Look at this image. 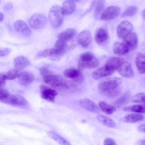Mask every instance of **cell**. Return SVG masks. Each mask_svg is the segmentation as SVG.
Returning <instances> with one entry per match:
<instances>
[{"label": "cell", "instance_id": "7c38bea8", "mask_svg": "<svg viewBox=\"0 0 145 145\" xmlns=\"http://www.w3.org/2000/svg\"><path fill=\"white\" fill-rule=\"evenodd\" d=\"M14 27L17 33L24 36H29L31 35V31L27 24L22 20H17L14 24Z\"/></svg>", "mask_w": 145, "mask_h": 145}, {"label": "cell", "instance_id": "c3c4849f", "mask_svg": "<svg viewBox=\"0 0 145 145\" xmlns=\"http://www.w3.org/2000/svg\"><path fill=\"white\" fill-rule=\"evenodd\" d=\"M1 0H0V3H1Z\"/></svg>", "mask_w": 145, "mask_h": 145}, {"label": "cell", "instance_id": "ee69618b", "mask_svg": "<svg viewBox=\"0 0 145 145\" xmlns=\"http://www.w3.org/2000/svg\"><path fill=\"white\" fill-rule=\"evenodd\" d=\"M4 15L2 12H0V22H2L3 20Z\"/></svg>", "mask_w": 145, "mask_h": 145}, {"label": "cell", "instance_id": "60d3db41", "mask_svg": "<svg viewBox=\"0 0 145 145\" xmlns=\"http://www.w3.org/2000/svg\"><path fill=\"white\" fill-rule=\"evenodd\" d=\"M5 79L4 77V75L2 74H0V88L3 87L5 84Z\"/></svg>", "mask_w": 145, "mask_h": 145}, {"label": "cell", "instance_id": "4316f807", "mask_svg": "<svg viewBox=\"0 0 145 145\" xmlns=\"http://www.w3.org/2000/svg\"><path fill=\"white\" fill-rule=\"evenodd\" d=\"M123 110L127 112H133L136 113H145V104H138L126 106Z\"/></svg>", "mask_w": 145, "mask_h": 145}, {"label": "cell", "instance_id": "ac0fdd59", "mask_svg": "<svg viewBox=\"0 0 145 145\" xmlns=\"http://www.w3.org/2000/svg\"><path fill=\"white\" fill-rule=\"evenodd\" d=\"M14 64L15 69L20 70L30 65L29 60L24 56H19L14 58Z\"/></svg>", "mask_w": 145, "mask_h": 145}, {"label": "cell", "instance_id": "7dc6e473", "mask_svg": "<svg viewBox=\"0 0 145 145\" xmlns=\"http://www.w3.org/2000/svg\"><path fill=\"white\" fill-rule=\"evenodd\" d=\"M72 1H74V2H75V1H76V2H77V1H80V0H72Z\"/></svg>", "mask_w": 145, "mask_h": 145}, {"label": "cell", "instance_id": "4dcf8cb0", "mask_svg": "<svg viewBox=\"0 0 145 145\" xmlns=\"http://www.w3.org/2000/svg\"><path fill=\"white\" fill-rule=\"evenodd\" d=\"M130 98V93L126 92L120 98L117 99L114 102V105L117 106H121L126 104Z\"/></svg>", "mask_w": 145, "mask_h": 145}, {"label": "cell", "instance_id": "484cf974", "mask_svg": "<svg viewBox=\"0 0 145 145\" xmlns=\"http://www.w3.org/2000/svg\"><path fill=\"white\" fill-rule=\"evenodd\" d=\"M47 134L49 137L57 142L60 145H71L70 143L64 138L53 131H49Z\"/></svg>", "mask_w": 145, "mask_h": 145}, {"label": "cell", "instance_id": "e575fe53", "mask_svg": "<svg viewBox=\"0 0 145 145\" xmlns=\"http://www.w3.org/2000/svg\"><path fill=\"white\" fill-rule=\"evenodd\" d=\"M19 74V71L16 69H11L4 75L5 80H13L16 78Z\"/></svg>", "mask_w": 145, "mask_h": 145}, {"label": "cell", "instance_id": "d6a6232c", "mask_svg": "<svg viewBox=\"0 0 145 145\" xmlns=\"http://www.w3.org/2000/svg\"><path fill=\"white\" fill-rule=\"evenodd\" d=\"M137 12V7L134 6H130L126 8L125 11L122 13V17L133 16L136 14Z\"/></svg>", "mask_w": 145, "mask_h": 145}, {"label": "cell", "instance_id": "7bdbcfd3", "mask_svg": "<svg viewBox=\"0 0 145 145\" xmlns=\"http://www.w3.org/2000/svg\"><path fill=\"white\" fill-rule=\"evenodd\" d=\"M12 7H13V6H12V4L11 3H8L5 6L4 9L6 11H8V10H11L12 8Z\"/></svg>", "mask_w": 145, "mask_h": 145}, {"label": "cell", "instance_id": "6da1fadb", "mask_svg": "<svg viewBox=\"0 0 145 145\" xmlns=\"http://www.w3.org/2000/svg\"><path fill=\"white\" fill-rule=\"evenodd\" d=\"M44 81L52 87L58 90H66L72 87L73 84L59 75L55 74L50 71L42 76Z\"/></svg>", "mask_w": 145, "mask_h": 145}, {"label": "cell", "instance_id": "5bb4252c", "mask_svg": "<svg viewBox=\"0 0 145 145\" xmlns=\"http://www.w3.org/2000/svg\"><path fill=\"white\" fill-rule=\"evenodd\" d=\"M79 105L83 109L92 113H99L100 110L98 105H97L95 102L87 98L80 99Z\"/></svg>", "mask_w": 145, "mask_h": 145}, {"label": "cell", "instance_id": "7402d4cb", "mask_svg": "<svg viewBox=\"0 0 145 145\" xmlns=\"http://www.w3.org/2000/svg\"><path fill=\"white\" fill-rule=\"evenodd\" d=\"M144 118L143 114L140 113H131L126 115L121 120V121L126 123H135L142 121Z\"/></svg>", "mask_w": 145, "mask_h": 145}, {"label": "cell", "instance_id": "2e32d148", "mask_svg": "<svg viewBox=\"0 0 145 145\" xmlns=\"http://www.w3.org/2000/svg\"><path fill=\"white\" fill-rule=\"evenodd\" d=\"M19 83L22 86H28L35 80V75L33 73L29 71H22L19 73Z\"/></svg>", "mask_w": 145, "mask_h": 145}, {"label": "cell", "instance_id": "f1b7e54d", "mask_svg": "<svg viewBox=\"0 0 145 145\" xmlns=\"http://www.w3.org/2000/svg\"><path fill=\"white\" fill-rule=\"evenodd\" d=\"M97 119L100 122L108 127H113L116 125L112 119L102 114H98L97 116Z\"/></svg>", "mask_w": 145, "mask_h": 145}, {"label": "cell", "instance_id": "e0dca14e", "mask_svg": "<svg viewBox=\"0 0 145 145\" xmlns=\"http://www.w3.org/2000/svg\"><path fill=\"white\" fill-rule=\"evenodd\" d=\"M124 44H125L130 50L136 49L138 45V37L135 32H131L123 40Z\"/></svg>", "mask_w": 145, "mask_h": 145}, {"label": "cell", "instance_id": "3957f363", "mask_svg": "<svg viewBox=\"0 0 145 145\" xmlns=\"http://www.w3.org/2000/svg\"><path fill=\"white\" fill-rule=\"evenodd\" d=\"M78 65L80 69H92L97 67L99 65V61L92 53L85 52L80 55Z\"/></svg>", "mask_w": 145, "mask_h": 145}, {"label": "cell", "instance_id": "603a6c76", "mask_svg": "<svg viewBox=\"0 0 145 145\" xmlns=\"http://www.w3.org/2000/svg\"><path fill=\"white\" fill-rule=\"evenodd\" d=\"M135 64L140 74H145V55L141 53L137 54L135 58Z\"/></svg>", "mask_w": 145, "mask_h": 145}, {"label": "cell", "instance_id": "74e56055", "mask_svg": "<svg viewBox=\"0 0 145 145\" xmlns=\"http://www.w3.org/2000/svg\"><path fill=\"white\" fill-rule=\"evenodd\" d=\"M9 95L10 93L7 89L0 88V101L4 103Z\"/></svg>", "mask_w": 145, "mask_h": 145}, {"label": "cell", "instance_id": "8992f818", "mask_svg": "<svg viewBox=\"0 0 145 145\" xmlns=\"http://www.w3.org/2000/svg\"><path fill=\"white\" fill-rule=\"evenodd\" d=\"M121 9L117 6H111L106 8L100 16V19L102 20H109L117 18L120 13Z\"/></svg>", "mask_w": 145, "mask_h": 145}, {"label": "cell", "instance_id": "f35d334b", "mask_svg": "<svg viewBox=\"0 0 145 145\" xmlns=\"http://www.w3.org/2000/svg\"><path fill=\"white\" fill-rule=\"evenodd\" d=\"M11 52V49L8 48H1L0 49V56L4 57L9 54Z\"/></svg>", "mask_w": 145, "mask_h": 145}, {"label": "cell", "instance_id": "7a4b0ae2", "mask_svg": "<svg viewBox=\"0 0 145 145\" xmlns=\"http://www.w3.org/2000/svg\"><path fill=\"white\" fill-rule=\"evenodd\" d=\"M64 14L62 8L58 5L53 6L50 10L49 19L52 26L54 28H59L63 22Z\"/></svg>", "mask_w": 145, "mask_h": 145}, {"label": "cell", "instance_id": "cb8c5ba5", "mask_svg": "<svg viewBox=\"0 0 145 145\" xmlns=\"http://www.w3.org/2000/svg\"><path fill=\"white\" fill-rule=\"evenodd\" d=\"M76 31L73 28H68L66 30L62 32L58 35V39L63 40L65 41H68L76 35Z\"/></svg>", "mask_w": 145, "mask_h": 145}, {"label": "cell", "instance_id": "9a60e30c", "mask_svg": "<svg viewBox=\"0 0 145 145\" xmlns=\"http://www.w3.org/2000/svg\"><path fill=\"white\" fill-rule=\"evenodd\" d=\"M95 40L96 43L100 45L107 43L109 40V33L107 30L104 28H98L95 33Z\"/></svg>", "mask_w": 145, "mask_h": 145}, {"label": "cell", "instance_id": "f546056e", "mask_svg": "<svg viewBox=\"0 0 145 145\" xmlns=\"http://www.w3.org/2000/svg\"><path fill=\"white\" fill-rule=\"evenodd\" d=\"M98 106L101 110L107 114H112L114 111H116V108L114 106L110 105L104 101L99 102Z\"/></svg>", "mask_w": 145, "mask_h": 145}, {"label": "cell", "instance_id": "bcb514c9", "mask_svg": "<svg viewBox=\"0 0 145 145\" xmlns=\"http://www.w3.org/2000/svg\"><path fill=\"white\" fill-rule=\"evenodd\" d=\"M142 15V17H143V19H144V20H145V10H144L143 11Z\"/></svg>", "mask_w": 145, "mask_h": 145}, {"label": "cell", "instance_id": "d6986e66", "mask_svg": "<svg viewBox=\"0 0 145 145\" xmlns=\"http://www.w3.org/2000/svg\"><path fill=\"white\" fill-rule=\"evenodd\" d=\"M64 76L69 79H72L74 81L78 82L82 78V74L79 70L73 68L66 69L64 71Z\"/></svg>", "mask_w": 145, "mask_h": 145}, {"label": "cell", "instance_id": "4fadbf2b", "mask_svg": "<svg viewBox=\"0 0 145 145\" xmlns=\"http://www.w3.org/2000/svg\"><path fill=\"white\" fill-rule=\"evenodd\" d=\"M120 74L125 78H131L134 76V71L131 65L125 60L121 63L117 69Z\"/></svg>", "mask_w": 145, "mask_h": 145}, {"label": "cell", "instance_id": "277c9868", "mask_svg": "<svg viewBox=\"0 0 145 145\" xmlns=\"http://www.w3.org/2000/svg\"><path fill=\"white\" fill-rule=\"evenodd\" d=\"M122 82V79L118 77L106 78L99 84L98 88L102 92L109 91L118 87Z\"/></svg>", "mask_w": 145, "mask_h": 145}, {"label": "cell", "instance_id": "44dd1931", "mask_svg": "<svg viewBox=\"0 0 145 145\" xmlns=\"http://www.w3.org/2000/svg\"><path fill=\"white\" fill-rule=\"evenodd\" d=\"M113 50L117 55L123 56L127 54L130 51V49L123 43L116 42L113 45Z\"/></svg>", "mask_w": 145, "mask_h": 145}, {"label": "cell", "instance_id": "9c48e42d", "mask_svg": "<svg viewBox=\"0 0 145 145\" xmlns=\"http://www.w3.org/2000/svg\"><path fill=\"white\" fill-rule=\"evenodd\" d=\"M114 71V70L105 64L103 67L94 71L92 74V76L94 79H99L113 74Z\"/></svg>", "mask_w": 145, "mask_h": 145}, {"label": "cell", "instance_id": "ffe728a7", "mask_svg": "<svg viewBox=\"0 0 145 145\" xmlns=\"http://www.w3.org/2000/svg\"><path fill=\"white\" fill-rule=\"evenodd\" d=\"M61 8L63 14L69 15L75 11L76 9V4L72 0H66L63 3Z\"/></svg>", "mask_w": 145, "mask_h": 145}, {"label": "cell", "instance_id": "30bf717a", "mask_svg": "<svg viewBox=\"0 0 145 145\" xmlns=\"http://www.w3.org/2000/svg\"><path fill=\"white\" fill-rule=\"evenodd\" d=\"M92 40L91 33L88 30L82 31L77 36L78 43L83 48L88 47Z\"/></svg>", "mask_w": 145, "mask_h": 145}, {"label": "cell", "instance_id": "1f68e13d", "mask_svg": "<svg viewBox=\"0 0 145 145\" xmlns=\"http://www.w3.org/2000/svg\"><path fill=\"white\" fill-rule=\"evenodd\" d=\"M105 5V0H97V5L95 8L94 16L95 18H97L98 16L100 15L101 11H103Z\"/></svg>", "mask_w": 145, "mask_h": 145}, {"label": "cell", "instance_id": "8d00e7d4", "mask_svg": "<svg viewBox=\"0 0 145 145\" xmlns=\"http://www.w3.org/2000/svg\"><path fill=\"white\" fill-rule=\"evenodd\" d=\"M55 47L59 49L66 51V48L67 47V42L63 40L58 39V40L56 42Z\"/></svg>", "mask_w": 145, "mask_h": 145}, {"label": "cell", "instance_id": "8fae6325", "mask_svg": "<svg viewBox=\"0 0 145 145\" xmlns=\"http://www.w3.org/2000/svg\"><path fill=\"white\" fill-rule=\"evenodd\" d=\"M40 88L41 97L47 101H53L56 96L58 95V93L56 90L50 88L46 86L41 85Z\"/></svg>", "mask_w": 145, "mask_h": 145}, {"label": "cell", "instance_id": "83f0119b", "mask_svg": "<svg viewBox=\"0 0 145 145\" xmlns=\"http://www.w3.org/2000/svg\"><path fill=\"white\" fill-rule=\"evenodd\" d=\"M123 61L124 59L121 57H111L108 59L106 65L115 71L118 69V67Z\"/></svg>", "mask_w": 145, "mask_h": 145}, {"label": "cell", "instance_id": "f6af8a7d", "mask_svg": "<svg viewBox=\"0 0 145 145\" xmlns=\"http://www.w3.org/2000/svg\"><path fill=\"white\" fill-rule=\"evenodd\" d=\"M139 144L140 145H145V139L139 142Z\"/></svg>", "mask_w": 145, "mask_h": 145}, {"label": "cell", "instance_id": "ba28073f", "mask_svg": "<svg viewBox=\"0 0 145 145\" xmlns=\"http://www.w3.org/2000/svg\"><path fill=\"white\" fill-rule=\"evenodd\" d=\"M7 104L13 106H25L28 104V101L23 96L19 95H11L8 96L4 102Z\"/></svg>", "mask_w": 145, "mask_h": 145}, {"label": "cell", "instance_id": "d4e9b609", "mask_svg": "<svg viewBox=\"0 0 145 145\" xmlns=\"http://www.w3.org/2000/svg\"><path fill=\"white\" fill-rule=\"evenodd\" d=\"M65 52L56 48L48 49V57L52 60H58L64 55Z\"/></svg>", "mask_w": 145, "mask_h": 145}, {"label": "cell", "instance_id": "52a82bcc", "mask_svg": "<svg viewBox=\"0 0 145 145\" xmlns=\"http://www.w3.org/2000/svg\"><path fill=\"white\" fill-rule=\"evenodd\" d=\"M132 24L126 20L120 23L117 28V34L120 39H125L133 30Z\"/></svg>", "mask_w": 145, "mask_h": 145}, {"label": "cell", "instance_id": "836d02e7", "mask_svg": "<svg viewBox=\"0 0 145 145\" xmlns=\"http://www.w3.org/2000/svg\"><path fill=\"white\" fill-rule=\"evenodd\" d=\"M131 100L134 103L145 104V93L140 92L137 93L131 97Z\"/></svg>", "mask_w": 145, "mask_h": 145}, {"label": "cell", "instance_id": "b9f144b4", "mask_svg": "<svg viewBox=\"0 0 145 145\" xmlns=\"http://www.w3.org/2000/svg\"><path fill=\"white\" fill-rule=\"evenodd\" d=\"M138 130L140 132L145 133V124L140 125L138 127Z\"/></svg>", "mask_w": 145, "mask_h": 145}, {"label": "cell", "instance_id": "d590c367", "mask_svg": "<svg viewBox=\"0 0 145 145\" xmlns=\"http://www.w3.org/2000/svg\"><path fill=\"white\" fill-rule=\"evenodd\" d=\"M121 89L119 88H116L113 89H110L109 91H104L103 92L104 93L109 97H115L117 96L118 95H119L121 93Z\"/></svg>", "mask_w": 145, "mask_h": 145}, {"label": "cell", "instance_id": "ab89813d", "mask_svg": "<svg viewBox=\"0 0 145 145\" xmlns=\"http://www.w3.org/2000/svg\"><path fill=\"white\" fill-rule=\"evenodd\" d=\"M104 145H117V143L113 139L107 138L104 141Z\"/></svg>", "mask_w": 145, "mask_h": 145}, {"label": "cell", "instance_id": "5b68a950", "mask_svg": "<svg viewBox=\"0 0 145 145\" xmlns=\"http://www.w3.org/2000/svg\"><path fill=\"white\" fill-rule=\"evenodd\" d=\"M47 20V18L45 15L41 13H35L31 16L28 23L32 28L40 29L45 26Z\"/></svg>", "mask_w": 145, "mask_h": 145}]
</instances>
